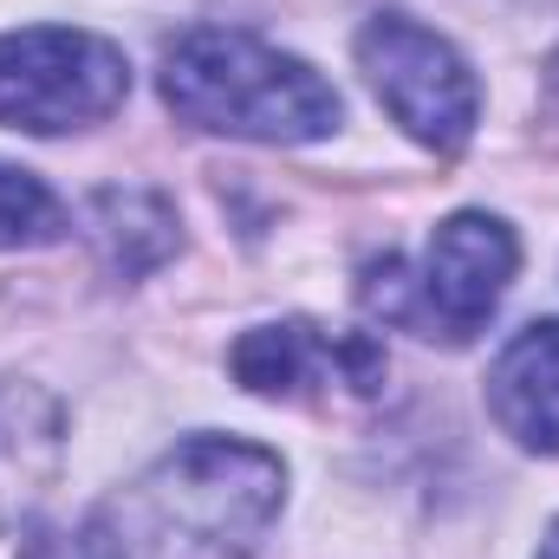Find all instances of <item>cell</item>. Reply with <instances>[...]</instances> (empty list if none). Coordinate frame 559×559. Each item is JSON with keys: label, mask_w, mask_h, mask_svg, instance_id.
<instances>
[{"label": "cell", "mask_w": 559, "mask_h": 559, "mask_svg": "<svg viewBox=\"0 0 559 559\" xmlns=\"http://www.w3.org/2000/svg\"><path fill=\"white\" fill-rule=\"evenodd\" d=\"M286 501V462L241 436H182L92 527L118 559H254Z\"/></svg>", "instance_id": "1"}, {"label": "cell", "mask_w": 559, "mask_h": 559, "mask_svg": "<svg viewBox=\"0 0 559 559\" xmlns=\"http://www.w3.org/2000/svg\"><path fill=\"white\" fill-rule=\"evenodd\" d=\"M156 92L176 111V124L235 143H319L338 131L345 105L338 92L299 59L280 52L261 33L241 26H189L163 46Z\"/></svg>", "instance_id": "2"}, {"label": "cell", "mask_w": 559, "mask_h": 559, "mask_svg": "<svg viewBox=\"0 0 559 559\" xmlns=\"http://www.w3.org/2000/svg\"><path fill=\"white\" fill-rule=\"evenodd\" d=\"M514 267H521L514 228L501 215L462 209V215L436 222L417 261H404V254L371 261L358 280V306L429 345H468L495 319L501 293L514 286Z\"/></svg>", "instance_id": "3"}, {"label": "cell", "mask_w": 559, "mask_h": 559, "mask_svg": "<svg viewBox=\"0 0 559 559\" xmlns=\"http://www.w3.org/2000/svg\"><path fill=\"white\" fill-rule=\"evenodd\" d=\"M131 98V59L85 26L0 33V131L66 138L105 124Z\"/></svg>", "instance_id": "4"}, {"label": "cell", "mask_w": 559, "mask_h": 559, "mask_svg": "<svg viewBox=\"0 0 559 559\" xmlns=\"http://www.w3.org/2000/svg\"><path fill=\"white\" fill-rule=\"evenodd\" d=\"M365 85L378 92V105L397 118L404 138H417L436 156H455L462 143L475 138L481 118V85L468 72V59L429 33L411 13H371L352 39Z\"/></svg>", "instance_id": "5"}, {"label": "cell", "mask_w": 559, "mask_h": 559, "mask_svg": "<svg viewBox=\"0 0 559 559\" xmlns=\"http://www.w3.org/2000/svg\"><path fill=\"white\" fill-rule=\"evenodd\" d=\"M228 371L241 391L274 404H371L391 378L384 345H371L365 332H325L306 319L241 332V345L228 352Z\"/></svg>", "instance_id": "6"}, {"label": "cell", "mask_w": 559, "mask_h": 559, "mask_svg": "<svg viewBox=\"0 0 559 559\" xmlns=\"http://www.w3.org/2000/svg\"><path fill=\"white\" fill-rule=\"evenodd\" d=\"M488 417L534 455H559V319L521 325L488 365Z\"/></svg>", "instance_id": "7"}, {"label": "cell", "mask_w": 559, "mask_h": 559, "mask_svg": "<svg viewBox=\"0 0 559 559\" xmlns=\"http://www.w3.org/2000/svg\"><path fill=\"white\" fill-rule=\"evenodd\" d=\"M85 228L98 241V254L118 267V274H150L176 254V209L150 189H98L92 209H85Z\"/></svg>", "instance_id": "8"}, {"label": "cell", "mask_w": 559, "mask_h": 559, "mask_svg": "<svg viewBox=\"0 0 559 559\" xmlns=\"http://www.w3.org/2000/svg\"><path fill=\"white\" fill-rule=\"evenodd\" d=\"M72 215L66 202L33 176V169H13L0 163V254H20V248H52L66 241Z\"/></svg>", "instance_id": "9"}, {"label": "cell", "mask_w": 559, "mask_h": 559, "mask_svg": "<svg viewBox=\"0 0 559 559\" xmlns=\"http://www.w3.org/2000/svg\"><path fill=\"white\" fill-rule=\"evenodd\" d=\"M20 559H118L111 540L85 521V527H52V521H33L20 534Z\"/></svg>", "instance_id": "10"}, {"label": "cell", "mask_w": 559, "mask_h": 559, "mask_svg": "<svg viewBox=\"0 0 559 559\" xmlns=\"http://www.w3.org/2000/svg\"><path fill=\"white\" fill-rule=\"evenodd\" d=\"M540 559H559V521L547 527V540H540Z\"/></svg>", "instance_id": "11"}, {"label": "cell", "mask_w": 559, "mask_h": 559, "mask_svg": "<svg viewBox=\"0 0 559 559\" xmlns=\"http://www.w3.org/2000/svg\"><path fill=\"white\" fill-rule=\"evenodd\" d=\"M554 98H559V59H554Z\"/></svg>", "instance_id": "12"}]
</instances>
